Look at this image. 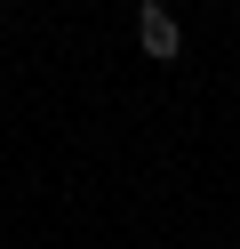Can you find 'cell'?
Segmentation results:
<instances>
[{"label":"cell","instance_id":"6da1fadb","mask_svg":"<svg viewBox=\"0 0 240 249\" xmlns=\"http://www.w3.org/2000/svg\"><path fill=\"white\" fill-rule=\"evenodd\" d=\"M136 49L152 56V65H176V56H184V24H176L160 0H144V8H136Z\"/></svg>","mask_w":240,"mask_h":249}]
</instances>
